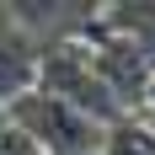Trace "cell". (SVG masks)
<instances>
[{"label": "cell", "instance_id": "277c9868", "mask_svg": "<svg viewBox=\"0 0 155 155\" xmlns=\"http://www.w3.org/2000/svg\"><path fill=\"white\" fill-rule=\"evenodd\" d=\"M5 128H11V123H5V107H0V134H5Z\"/></svg>", "mask_w": 155, "mask_h": 155}, {"label": "cell", "instance_id": "5b68a950", "mask_svg": "<svg viewBox=\"0 0 155 155\" xmlns=\"http://www.w3.org/2000/svg\"><path fill=\"white\" fill-rule=\"evenodd\" d=\"M150 102H155V80H150Z\"/></svg>", "mask_w": 155, "mask_h": 155}, {"label": "cell", "instance_id": "7a4b0ae2", "mask_svg": "<svg viewBox=\"0 0 155 155\" xmlns=\"http://www.w3.org/2000/svg\"><path fill=\"white\" fill-rule=\"evenodd\" d=\"M27 91H38V54L21 38V27L5 16L0 21V107H11Z\"/></svg>", "mask_w": 155, "mask_h": 155}, {"label": "cell", "instance_id": "3957f363", "mask_svg": "<svg viewBox=\"0 0 155 155\" xmlns=\"http://www.w3.org/2000/svg\"><path fill=\"white\" fill-rule=\"evenodd\" d=\"M0 155H43V150H38V144H32L27 134H16V128H5V134H0Z\"/></svg>", "mask_w": 155, "mask_h": 155}, {"label": "cell", "instance_id": "6da1fadb", "mask_svg": "<svg viewBox=\"0 0 155 155\" xmlns=\"http://www.w3.org/2000/svg\"><path fill=\"white\" fill-rule=\"evenodd\" d=\"M5 123H11L16 134H27L43 155H91L96 144H102L96 139V123L86 112H75L70 102L43 96V91L16 96L11 107H5Z\"/></svg>", "mask_w": 155, "mask_h": 155}]
</instances>
